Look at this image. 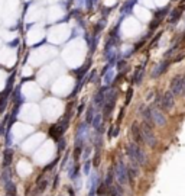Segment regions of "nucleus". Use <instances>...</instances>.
<instances>
[{
  "label": "nucleus",
  "mask_w": 185,
  "mask_h": 196,
  "mask_svg": "<svg viewBox=\"0 0 185 196\" xmlns=\"http://www.w3.org/2000/svg\"><path fill=\"white\" fill-rule=\"evenodd\" d=\"M126 151H127V156L130 158V161L136 163L137 166H145L147 163V157H146V154H145V151L140 148V145H137L135 142L127 144Z\"/></svg>",
  "instance_id": "1"
},
{
  "label": "nucleus",
  "mask_w": 185,
  "mask_h": 196,
  "mask_svg": "<svg viewBox=\"0 0 185 196\" xmlns=\"http://www.w3.org/2000/svg\"><path fill=\"white\" fill-rule=\"evenodd\" d=\"M153 106H156L158 109L161 111H165V112H169V111H172L175 106V96L171 93V92H166V93H163V95H156L155 97V103H153Z\"/></svg>",
  "instance_id": "2"
},
{
  "label": "nucleus",
  "mask_w": 185,
  "mask_h": 196,
  "mask_svg": "<svg viewBox=\"0 0 185 196\" xmlns=\"http://www.w3.org/2000/svg\"><path fill=\"white\" fill-rule=\"evenodd\" d=\"M111 170H113V176L117 179L119 185H126L127 183V166L122 160L116 161Z\"/></svg>",
  "instance_id": "3"
},
{
  "label": "nucleus",
  "mask_w": 185,
  "mask_h": 196,
  "mask_svg": "<svg viewBox=\"0 0 185 196\" xmlns=\"http://www.w3.org/2000/svg\"><path fill=\"white\" fill-rule=\"evenodd\" d=\"M140 126V131H142V137H143V142L145 144H147L149 147H156V144H158V140H156V137H155V134H153L152 131V126H149L147 123H142V125H139Z\"/></svg>",
  "instance_id": "4"
},
{
  "label": "nucleus",
  "mask_w": 185,
  "mask_h": 196,
  "mask_svg": "<svg viewBox=\"0 0 185 196\" xmlns=\"http://www.w3.org/2000/svg\"><path fill=\"white\" fill-rule=\"evenodd\" d=\"M149 113H151V118H152V122L156 123L158 126H162L166 122V118L163 116V113L161 109H158L156 106H149Z\"/></svg>",
  "instance_id": "5"
},
{
  "label": "nucleus",
  "mask_w": 185,
  "mask_h": 196,
  "mask_svg": "<svg viewBox=\"0 0 185 196\" xmlns=\"http://www.w3.org/2000/svg\"><path fill=\"white\" fill-rule=\"evenodd\" d=\"M181 90H182V76H175L171 81V93L174 96H181Z\"/></svg>",
  "instance_id": "6"
},
{
  "label": "nucleus",
  "mask_w": 185,
  "mask_h": 196,
  "mask_svg": "<svg viewBox=\"0 0 185 196\" xmlns=\"http://www.w3.org/2000/svg\"><path fill=\"white\" fill-rule=\"evenodd\" d=\"M130 131H132V137H133V142L140 145V144H145L143 142V137H142V131H140V126L137 123H133L130 126Z\"/></svg>",
  "instance_id": "7"
},
{
  "label": "nucleus",
  "mask_w": 185,
  "mask_h": 196,
  "mask_svg": "<svg viewBox=\"0 0 185 196\" xmlns=\"http://www.w3.org/2000/svg\"><path fill=\"white\" fill-rule=\"evenodd\" d=\"M168 67H169V62L168 61H162L158 67H155V70L152 71V77H158V76L163 74L165 71H166V68Z\"/></svg>",
  "instance_id": "8"
},
{
  "label": "nucleus",
  "mask_w": 185,
  "mask_h": 196,
  "mask_svg": "<svg viewBox=\"0 0 185 196\" xmlns=\"http://www.w3.org/2000/svg\"><path fill=\"white\" fill-rule=\"evenodd\" d=\"M5 190L6 196H16V186H15V183L12 180L5 182Z\"/></svg>",
  "instance_id": "9"
},
{
  "label": "nucleus",
  "mask_w": 185,
  "mask_h": 196,
  "mask_svg": "<svg viewBox=\"0 0 185 196\" xmlns=\"http://www.w3.org/2000/svg\"><path fill=\"white\" fill-rule=\"evenodd\" d=\"M12 157H13V153H12V150H6V151H5V161H3L5 167H9V166L12 164Z\"/></svg>",
  "instance_id": "10"
},
{
  "label": "nucleus",
  "mask_w": 185,
  "mask_h": 196,
  "mask_svg": "<svg viewBox=\"0 0 185 196\" xmlns=\"http://www.w3.org/2000/svg\"><path fill=\"white\" fill-rule=\"evenodd\" d=\"M92 125H94V128L96 129H98V126L101 125V115H96L94 121H92Z\"/></svg>",
  "instance_id": "11"
},
{
  "label": "nucleus",
  "mask_w": 185,
  "mask_h": 196,
  "mask_svg": "<svg viewBox=\"0 0 185 196\" xmlns=\"http://www.w3.org/2000/svg\"><path fill=\"white\" fill-rule=\"evenodd\" d=\"M180 16H181V10H180V9H176V10L171 15V21H172V22H175V21H176Z\"/></svg>",
  "instance_id": "12"
},
{
  "label": "nucleus",
  "mask_w": 185,
  "mask_h": 196,
  "mask_svg": "<svg viewBox=\"0 0 185 196\" xmlns=\"http://www.w3.org/2000/svg\"><path fill=\"white\" fill-rule=\"evenodd\" d=\"M132 95H133V90L129 89V90H127V95H126V105H129V103H130Z\"/></svg>",
  "instance_id": "13"
},
{
  "label": "nucleus",
  "mask_w": 185,
  "mask_h": 196,
  "mask_svg": "<svg viewBox=\"0 0 185 196\" xmlns=\"http://www.w3.org/2000/svg\"><path fill=\"white\" fill-rule=\"evenodd\" d=\"M87 122H92V109L90 107L87 112Z\"/></svg>",
  "instance_id": "14"
},
{
  "label": "nucleus",
  "mask_w": 185,
  "mask_h": 196,
  "mask_svg": "<svg viewBox=\"0 0 185 196\" xmlns=\"http://www.w3.org/2000/svg\"><path fill=\"white\" fill-rule=\"evenodd\" d=\"M185 96V76H182V90H181V97Z\"/></svg>",
  "instance_id": "15"
},
{
  "label": "nucleus",
  "mask_w": 185,
  "mask_h": 196,
  "mask_svg": "<svg viewBox=\"0 0 185 196\" xmlns=\"http://www.w3.org/2000/svg\"><path fill=\"white\" fill-rule=\"evenodd\" d=\"M88 170H90V161H87L85 164H84V173L88 174Z\"/></svg>",
  "instance_id": "16"
},
{
  "label": "nucleus",
  "mask_w": 185,
  "mask_h": 196,
  "mask_svg": "<svg viewBox=\"0 0 185 196\" xmlns=\"http://www.w3.org/2000/svg\"><path fill=\"white\" fill-rule=\"evenodd\" d=\"M182 58H184V54H180V55H176V57L174 58V61H175V62H178V61H181Z\"/></svg>",
  "instance_id": "17"
},
{
  "label": "nucleus",
  "mask_w": 185,
  "mask_h": 196,
  "mask_svg": "<svg viewBox=\"0 0 185 196\" xmlns=\"http://www.w3.org/2000/svg\"><path fill=\"white\" fill-rule=\"evenodd\" d=\"M114 196H123V195H122V193H117V195H114Z\"/></svg>",
  "instance_id": "18"
},
{
  "label": "nucleus",
  "mask_w": 185,
  "mask_h": 196,
  "mask_svg": "<svg viewBox=\"0 0 185 196\" xmlns=\"http://www.w3.org/2000/svg\"><path fill=\"white\" fill-rule=\"evenodd\" d=\"M184 41H185V36H184Z\"/></svg>",
  "instance_id": "19"
}]
</instances>
